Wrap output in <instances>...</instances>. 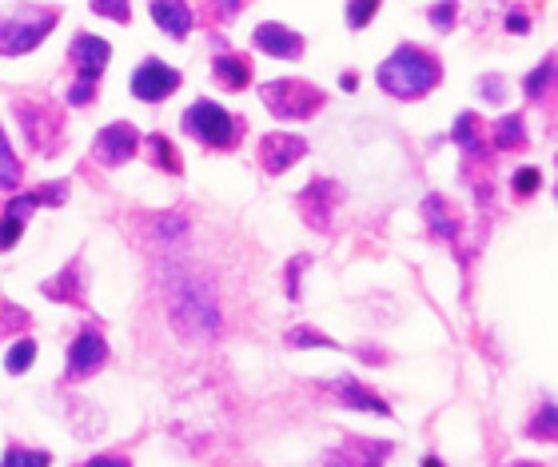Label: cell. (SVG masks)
I'll return each instance as SVG.
<instances>
[{
  "label": "cell",
  "mask_w": 558,
  "mask_h": 467,
  "mask_svg": "<svg viewBox=\"0 0 558 467\" xmlns=\"http://www.w3.org/2000/svg\"><path fill=\"white\" fill-rule=\"evenodd\" d=\"M172 320L184 336L212 340L220 332V308H216L212 288L196 276H180L176 288H172Z\"/></svg>",
  "instance_id": "obj_1"
},
{
  "label": "cell",
  "mask_w": 558,
  "mask_h": 467,
  "mask_svg": "<svg viewBox=\"0 0 558 467\" xmlns=\"http://www.w3.org/2000/svg\"><path fill=\"white\" fill-rule=\"evenodd\" d=\"M379 84L391 92V96H403V100H411V96H423V92H431L435 84H439V60L435 56H427L423 48H399L391 60H383L379 64Z\"/></svg>",
  "instance_id": "obj_2"
},
{
  "label": "cell",
  "mask_w": 558,
  "mask_h": 467,
  "mask_svg": "<svg viewBox=\"0 0 558 467\" xmlns=\"http://www.w3.org/2000/svg\"><path fill=\"white\" fill-rule=\"evenodd\" d=\"M56 24L52 8H8L0 12V52L4 56H20L32 52Z\"/></svg>",
  "instance_id": "obj_3"
},
{
  "label": "cell",
  "mask_w": 558,
  "mask_h": 467,
  "mask_svg": "<svg viewBox=\"0 0 558 467\" xmlns=\"http://www.w3.org/2000/svg\"><path fill=\"white\" fill-rule=\"evenodd\" d=\"M260 100L283 120H303L323 104V92L315 84H307V80H276V84L260 88Z\"/></svg>",
  "instance_id": "obj_4"
},
{
  "label": "cell",
  "mask_w": 558,
  "mask_h": 467,
  "mask_svg": "<svg viewBox=\"0 0 558 467\" xmlns=\"http://www.w3.org/2000/svg\"><path fill=\"white\" fill-rule=\"evenodd\" d=\"M184 132L196 136L200 144H212V148H228L236 140V120L212 104V100H196L188 112H184Z\"/></svg>",
  "instance_id": "obj_5"
},
{
  "label": "cell",
  "mask_w": 558,
  "mask_h": 467,
  "mask_svg": "<svg viewBox=\"0 0 558 467\" xmlns=\"http://www.w3.org/2000/svg\"><path fill=\"white\" fill-rule=\"evenodd\" d=\"M180 88V72L168 68L164 60H144L136 72H132V96L156 104V100H168L172 92Z\"/></svg>",
  "instance_id": "obj_6"
},
{
  "label": "cell",
  "mask_w": 558,
  "mask_h": 467,
  "mask_svg": "<svg viewBox=\"0 0 558 467\" xmlns=\"http://www.w3.org/2000/svg\"><path fill=\"white\" fill-rule=\"evenodd\" d=\"M136 144H140V132L132 128V124H108V128H100L96 132V140H92V156L100 160V164H124V160H132L136 156Z\"/></svg>",
  "instance_id": "obj_7"
},
{
  "label": "cell",
  "mask_w": 558,
  "mask_h": 467,
  "mask_svg": "<svg viewBox=\"0 0 558 467\" xmlns=\"http://www.w3.org/2000/svg\"><path fill=\"white\" fill-rule=\"evenodd\" d=\"M104 356H108L104 336H100V332H80L76 344L68 348V376H72V380H84L88 372H96V368L104 364Z\"/></svg>",
  "instance_id": "obj_8"
},
{
  "label": "cell",
  "mask_w": 558,
  "mask_h": 467,
  "mask_svg": "<svg viewBox=\"0 0 558 467\" xmlns=\"http://www.w3.org/2000/svg\"><path fill=\"white\" fill-rule=\"evenodd\" d=\"M307 152V144L299 140V136H264V144H260V164L272 172V176H279V172H287L299 156Z\"/></svg>",
  "instance_id": "obj_9"
},
{
  "label": "cell",
  "mask_w": 558,
  "mask_h": 467,
  "mask_svg": "<svg viewBox=\"0 0 558 467\" xmlns=\"http://www.w3.org/2000/svg\"><path fill=\"white\" fill-rule=\"evenodd\" d=\"M256 48H264L268 56L295 60V56H303V36L291 32V28H283V24H276V20H268V24L256 28Z\"/></svg>",
  "instance_id": "obj_10"
},
{
  "label": "cell",
  "mask_w": 558,
  "mask_h": 467,
  "mask_svg": "<svg viewBox=\"0 0 558 467\" xmlns=\"http://www.w3.org/2000/svg\"><path fill=\"white\" fill-rule=\"evenodd\" d=\"M16 116H20V128H24L28 144H36L40 152H52V144H56V128L48 132V124H56V116L44 112V108H28V104H20Z\"/></svg>",
  "instance_id": "obj_11"
},
{
  "label": "cell",
  "mask_w": 558,
  "mask_h": 467,
  "mask_svg": "<svg viewBox=\"0 0 558 467\" xmlns=\"http://www.w3.org/2000/svg\"><path fill=\"white\" fill-rule=\"evenodd\" d=\"M152 20L168 36H176V40L192 32V8H188V0H152Z\"/></svg>",
  "instance_id": "obj_12"
},
{
  "label": "cell",
  "mask_w": 558,
  "mask_h": 467,
  "mask_svg": "<svg viewBox=\"0 0 558 467\" xmlns=\"http://www.w3.org/2000/svg\"><path fill=\"white\" fill-rule=\"evenodd\" d=\"M108 56H112V48H108V40H100V36H76L72 40V60L80 64V72H100L104 64H108Z\"/></svg>",
  "instance_id": "obj_13"
},
{
  "label": "cell",
  "mask_w": 558,
  "mask_h": 467,
  "mask_svg": "<svg viewBox=\"0 0 558 467\" xmlns=\"http://www.w3.org/2000/svg\"><path fill=\"white\" fill-rule=\"evenodd\" d=\"M331 392H335V396H339L347 408H359V412H371V416H387V412H391V408H387V404H383L375 392L359 388L355 380H335V384H331Z\"/></svg>",
  "instance_id": "obj_14"
},
{
  "label": "cell",
  "mask_w": 558,
  "mask_h": 467,
  "mask_svg": "<svg viewBox=\"0 0 558 467\" xmlns=\"http://www.w3.org/2000/svg\"><path fill=\"white\" fill-rule=\"evenodd\" d=\"M212 68H216L220 84H224V88H236V92L252 80V68H248L240 56H216V64H212Z\"/></svg>",
  "instance_id": "obj_15"
},
{
  "label": "cell",
  "mask_w": 558,
  "mask_h": 467,
  "mask_svg": "<svg viewBox=\"0 0 558 467\" xmlns=\"http://www.w3.org/2000/svg\"><path fill=\"white\" fill-rule=\"evenodd\" d=\"M527 436L531 440H558V408L547 400L543 408H539V416L527 424Z\"/></svg>",
  "instance_id": "obj_16"
},
{
  "label": "cell",
  "mask_w": 558,
  "mask_h": 467,
  "mask_svg": "<svg viewBox=\"0 0 558 467\" xmlns=\"http://www.w3.org/2000/svg\"><path fill=\"white\" fill-rule=\"evenodd\" d=\"M76 280H80V272H76V268H68V272H60L56 280H48V284H44V296H60V300H72V304H80Z\"/></svg>",
  "instance_id": "obj_17"
},
{
  "label": "cell",
  "mask_w": 558,
  "mask_h": 467,
  "mask_svg": "<svg viewBox=\"0 0 558 467\" xmlns=\"http://www.w3.org/2000/svg\"><path fill=\"white\" fill-rule=\"evenodd\" d=\"M32 360H36V344H32V340H20V344H12V352L4 356V368H8L12 376H24V372L32 368Z\"/></svg>",
  "instance_id": "obj_18"
},
{
  "label": "cell",
  "mask_w": 558,
  "mask_h": 467,
  "mask_svg": "<svg viewBox=\"0 0 558 467\" xmlns=\"http://www.w3.org/2000/svg\"><path fill=\"white\" fill-rule=\"evenodd\" d=\"M148 152H152V164H156V168H164V172H172V176L180 172V160H176V152H172V144H168L164 136H152V140H148Z\"/></svg>",
  "instance_id": "obj_19"
},
{
  "label": "cell",
  "mask_w": 558,
  "mask_h": 467,
  "mask_svg": "<svg viewBox=\"0 0 558 467\" xmlns=\"http://www.w3.org/2000/svg\"><path fill=\"white\" fill-rule=\"evenodd\" d=\"M443 208H447V204H443L439 196H431V200H427V220L435 224V232H439L443 240H455V220H451Z\"/></svg>",
  "instance_id": "obj_20"
},
{
  "label": "cell",
  "mask_w": 558,
  "mask_h": 467,
  "mask_svg": "<svg viewBox=\"0 0 558 467\" xmlns=\"http://www.w3.org/2000/svg\"><path fill=\"white\" fill-rule=\"evenodd\" d=\"M16 184H20V164H16V156H12V148L0 132V188H16Z\"/></svg>",
  "instance_id": "obj_21"
},
{
  "label": "cell",
  "mask_w": 558,
  "mask_h": 467,
  "mask_svg": "<svg viewBox=\"0 0 558 467\" xmlns=\"http://www.w3.org/2000/svg\"><path fill=\"white\" fill-rule=\"evenodd\" d=\"M495 144H499V148H519V144H523V120H519V116L499 120V128H495Z\"/></svg>",
  "instance_id": "obj_22"
},
{
  "label": "cell",
  "mask_w": 558,
  "mask_h": 467,
  "mask_svg": "<svg viewBox=\"0 0 558 467\" xmlns=\"http://www.w3.org/2000/svg\"><path fill=\"white\" fill-rule=\"evenodd\" d=\"M96 76H100V72H80V76H76V84L68 88V104H76V108H80V104H88V100L96 96Z\"/></svg>",
  "instance_id": "obj_23"
},
{
  "label": "cell",
  "mask_w": 558,
  "mask_h": 467,
  "mask_svg": "<svg viewBox=\"0 0 558 467\" xmlns=\"http://www.w3.org/2000/svg\"><path fill=\"white\" fill-rule=\"evenodd\" d=\"M455 140L467 148V152H475L479 148V132H475V112H463L459 120H455Z\"/></svg>",
  "instance_id": "obj_24"
},
{
  "label": "cell",
  "mask_w": 558,
  "mask_h": 467,
  "mask_svg": "<svg viewBox=\"0 0 558 467\" xmlns=\"http://www.w3.org/2000/svg\"><path fill=\"white\" fill-rule=\"evenodd\" d=\"M375 12H379V0H347V24L351 28H363Z\"/></svg>",
  "instance_id": "obj_25"
},
{
  "label": "cell",
  "mask_w": 558,
  "mask_h": 467,
  "mask_svg": "<svg viewBox=\"0 0 558 467\" xmlns=\"http://www.w3.org/2000/svg\"><path fill=\"white\" fill-rule=\"evenodd\" d=\"M92 12L96 16H104V20H128V12H132V4L128 0H92Z\"/></svg>",
  "instance_id": "obj_26"
},
{
  "label": "cell",
  "mask_w": 558,
  "mask_h": 467,
  "mask_svg": "<svg viewBox=\"0 0 558 467\" xmlns=\"http://www.w3.org/2000/svg\"><path fill=\"white\" fill-rule=\"evenodd\" d=\"M455 16H459V4H455V0H439V4L431 8V24H435L439 32H447V28L455 24Z\"/></svg>",
  "instance_id": "obj_27"
},
{
  "label": "cell",
  "mask_w": 558,
  "mask_h": 467,
  "mask_svg": "<svg viewBox=\"0 0 558 467\" xmlns=\"http://www.w3.org/2000/svg\"><path fill=\"white\" fill-rule=\"evenodd\" d=\"M555 80V64L547 60V64H539L531 76H527V96H543V88Z\"/></svg>",
  "instance_id": "obj_28"
},
{
  "label": "cell",
  "mask_w": 558,
  "mask_h": 467,
  "mask_svg": "<svg viewBox=\"0 0 558 467\" xmlns=\"http://www.w3.org/2000/svg\"><path fill=\"white\" fill-rule=\"evenodd\" d=\"M287 344H291V348H331V340L319 336V332H311V328H295V332L287 336Z\"/></svg>",
  "instance_id": "obj_29"
},
{
  "label": "cell",
  "mask_w": 558,
  "mask_h": 467,
  "mask_svg": "<svg viewBox=\"0 0 558 467\" xmlns=\"http://www.w3.org/2000/svg\"><path fill=\"white\" fill-rule=\"evenodd\" d=\"M20 232H24V220L20 216H0V248H12L16 240H20Z\"/></svg>",
  "instance_id": "obj_30"
},
{
  "label": "cell",
  "mask_w": 558,
  "mask_h": 467,
  "mask_svg": "<svg viewBox=\"0 0 558 467\" xmlns=\"http://www.w3.org/2000/svg\"><path fill=\"white\" fill-rule=\"evenodd\" d=\"M4 464H8V467H24V464L40 467V464H48V452H24V448H8Z\"/></svg>",
  "instance_id": "obj_31"
},
{
  "label": "cell",
  "mask_w": 558,
  "mask_h": 467,
  "mask_svg": "<svg viewBox=\"0 0 558 467\" xmlns=\"http://www.w3.org/2000/svg\"><path fill=\"white\" fill-rule=\"evenodd\" d=\"M515 192H519V196H535V192H539V168L515 172Z\"/></svg>",
  "instance_id": "obj_32"
},
{
  "label": "cell",
  "mask_w": 558,
  "mask_h": 467,
  "mask_svg": "<svg viewBox=\"0 0 558 467\" xmlns=\"http://www.w3.org/2000/svg\"><path fill=\"white\" fill-rule=\"evenodd\" d=\"M240 4H244V0H212V12H216L220 20H232V16L240 12Z\"/></svg>",
  "instance_id": "obj_33"
},
{
  "label": "cell",
  "mask_w": 558,
  "mask_h": 467,
  "mask_svg": "<svg viewBox=\"0 0 558 467\" xmlns=\"http://www.w3.org/2000/svg\"><path fill=\"white\" fill-rule=\"evenodd\" d=\"M507 28H511V32H527V28H531L527 12H523V8H511V12H507Z\"/></svg>",
  "instance_id": "obj_34"
},
{
  "label": "cell",
  "mask_w": 558,
  "mask_h": 467,
  "mask_svg": "<svg viewBox=\"0 0 558 467\" xmlns=\"http://www.w3.org/2000/svg\"><path fill=\"white\" fill-rule=\"evenodd\" d=\"M483 96H487V100H495V104L507 96V88L499 84V76H487V80H483Z\"/></svg>",
  "instance_id": "obj_35"
}]
</instances>
